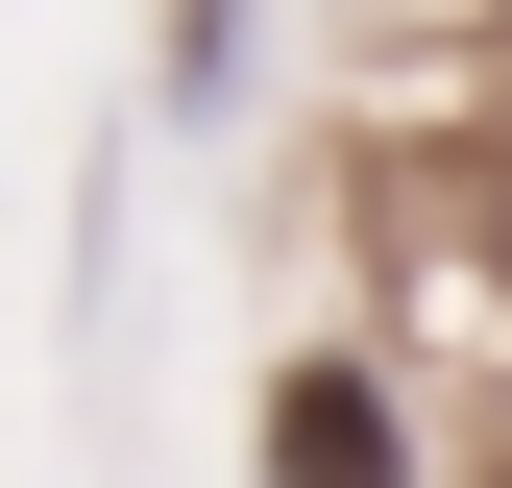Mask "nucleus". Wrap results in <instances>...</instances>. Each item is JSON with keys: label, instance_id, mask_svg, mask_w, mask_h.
I'll list each match as a JSON object with an SVG mask.
<instances>
[{"label": "nucleus", "instance_id": "nucleus-1", "mask_svg": "<svg viewBox=\"0 0 512 488\" xmlns=\"http://www.w3.org/2000/svg\"><path fill=\"white\" fill-rule=\"evenodd\" d=\"M244 488H415V415L366 342H293L269 391H244Z\"/></svg>", "mask_w": 512, "mask_h": 488}]
</instances>
